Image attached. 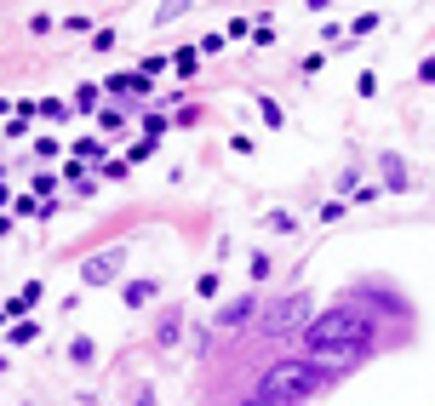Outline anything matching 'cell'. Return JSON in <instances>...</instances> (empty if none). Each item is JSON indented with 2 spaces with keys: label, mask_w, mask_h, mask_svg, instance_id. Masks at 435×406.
Returning <instances> with one entry per match:
<instances>
[{
  "label": "cell",
  "mask_w": 435,
  "mask_h": 406,
  "mask_svg": "<svg viewBox=\"0 0 435 406\" xmlns=\"http://www.w3.org/2000/svg\"><path fill=\"white\" fill-rule=\"evenodd\" d=\"M298 338H303V349H310V355L349 361V355H361V344H366V320L356 309H327V315H315Z\"/></svg>",
  "instance_id": "1"
},
{
  "label": "cell",
  "mask_w": 435,
  "mask_h": 406,
  "mask_svg": "<svg viewBox=\"0 0 435 406\" xmlns=\"http://www.w3.org/2000/svg\"><path fill=\"white\" fill-rule=\"evenodd\" d=\"M338 366V361H327ZM321 361H281V366H269L264 372V389H258V401H269V406H281V401H298V395H310V389H321V372H327Z\"/></svg>",
  "instance_id": "2"
},
{
  "label": "cell",
  "mask_w": 435,
  "mask_h": 406,
  "mask_svg": "<svg viewBox=\"0 0 435 406\" xmlns=\"http://www.w3.org/2000/svg\"><path fill=\"white\" fill-rule=\"evenodd\" d=\"M121 257H126V246H109V252H98V257H86V264H80V281H109V275L121 269Z\"/></svg>",
  "instance_id": "3"
},
{
  "label": "cell",
  "mask_w": 435,
  "mask_h": 406,
  "mask_svg": "<svg viewBox=\"0 0 435 406\" xmlns=\"http://www.w3.org/2000/svg\"><path fill=\"white\" fill-rule=\"evenodd\" d=\"M303 309H310V298H286V303H275V309H264V327H269V332H281V327H293Z\"/></svg>",
  "instance_id": "4"
},
{
  "label": "cell",
  "mask_w": 435,
  "mask_h": 406,
  "mask_svg": "<svg viewBox=\"0 0 435 406\" xmlns=\"http://www.w3.org/2000/svg\"><path fill=\"white\" fill-rule=\"evenodd\" d=\"M252 309H258V292H240L235 303H223V309H218V327H240Z\"/></svg>",
  "instance_id": "5"
},
{
  "label": "cell",
  "mask_w": 435,
  "mask_h": 406,
  "mask_svg": "<svg viewBox=\"0 0 435 406\" xmlns=\"http://www.w3.org/2000/svg\"><path fill=\"white\" fill-rule=\"evenodd\" d=\"M155 292H160L155 281H126L121 286V303H126V309H143V303H155Z\"/></svg>",
  "instance_id": "6"
},
{
  "label": "cell",
  "mask_w": 435,
  "mask_h": 406,
  "mask_svg": "<svg viewBox=\"0 0 435 406\" xmlns=\"http://www.w3.org/2000/svg\"><path fill=\"white\" fill-rule=\"evenodd\" d=\"M40 292H46L40 281H29V286L18 292V298H12V303H6V315H23V309H35V303H40Z\"/></svg>",
  "instance_id": "7"
},
{
  "label": "cell",
  "mask_w": 435,
  "mask_h": 406,
  "mask_svg": "<svg viewBox=\"0 0 435 406\" xmlns=\"http://www.w3.org/2000/svg\"><path fill=\"white\" fill-rule=\"evenodd\" d=\"M29 115H46V120H63V115H69V109H63L58 97H46V103H29Z\"/></svg>",
  "instance_id": "8"
},
{
  "label": "cell",
  "mask_w": 435,
  "mask_h": 406,
  "mask_svg": "<svg viewBox=\"0 0 435 406\" xmlns=\"http://www.w3.org/2000/svg\"><path fill=\"white\" fill-rule=\"evenodd\" d=\"M92 355H98V349H92V344H86V338H75V344H69V361H75V366H86V361H92Z\"/></svg>",
  "instance_id": "9"
},
{
  "label": "cell",
  "mask_w": 435,
  "mask_h": 406,
  "mask_svg": "<svg viewBox=\"0 0 435 406\" xmlns=\"http://www.w3.org/2000/svg\"><path fill=\"white\" fill-rule=\"evenodd\" d=\"M384 177H390V189H407V166H395V160H384Z\"/></svg>",
  "instance_id": "10"
},
{
  "label": "cell",
  "mask_w": 435,
  "mask_h": 406,
  "mask_svg": "<svg viewBox=\"0 0 435 406\" xmlns=\"http://www.w3.org/2000/svg\"><path fill=\"white\" fill-rule=\"evenodd\" d=\"M258 115H264V126H281V120H286V115H281V103H269V97L258 103Z\"/></svg>",
  "instance_id": "11"
},
{
  "label": "cell",
  "mask_w": 435,
  "mask_h": 406,
  "mask_svg": "<svg viewBox=\"0 0 435 406\" xmlns=\"http://www.w3.org/2000/svg\"><path fill=\"white\" fill-rule=\"evenodd\" d=\"M344 212H349V201H327V206H321V218H327V223H338Z\"/></svg>",
  "instance_id": "12"
},
{
  "label": "cell",
  "mask_w": 435,
  "mask_h": 406,
  "mask_svg": "<svg viewBox=\"0 0 435 406\" xmlns=\"http://www.w3.org/2000/svg\"><path fill=\"white\" fill-rule=\"evenodd\" d=\"M247 269H252V281H264V275H269V252H252Z\"/></svg>",
  "instance_id": "13"
},
{
  "label": "cell",
  "mask_w": 435,
  "mask_h": 406,
  "mask_svg": "<svg viewBox=\"0 0 435 406\" xmlns=\"http://www.w3.org/2000/svg\"><path fill=\"white\" fill-rule=\"evenodd\" d=\"M418 80H430V86H435V58L424 63V69H418Z\"/></svg>",
  "instance_id": "14"
},
{
  "label": "cell",
  "mask_w": 435,
  "mask_h": 406,
  "mask_svg": "<svg viewBox=\"0 0 435 406\" xmlns=\"http://www.w3.org/2000/svg\"><path fill=\"white\" fill-rule=\"evenodd\" d=\"M247 406H269V401H247Z\"/></svg>",
  "instance_id": "15"
}]
</instances>
